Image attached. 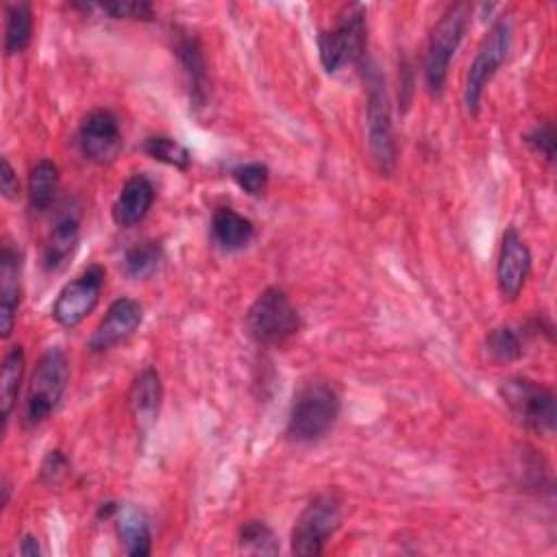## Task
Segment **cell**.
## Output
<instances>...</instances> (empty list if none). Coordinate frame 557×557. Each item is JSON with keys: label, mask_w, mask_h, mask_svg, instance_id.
Masks as SVG:
<instances>
[{"label": "cell", "mask_w": 557, "mask_h": 557, "mask_svg": "<svg viewBox=\"0 0 557 557\" xmlns=\"http://www.w3.org/2000/svg\"><path fill=\"white\" fill-rule=\"evenodd\" d=\"M339 409L342 396L335 383L326 379L307 381L294 394L285 435L296 444H318L333 431Z\"/></svg>", "instance_id": "obj_1"}, {"label": "cell", "mask_w": 557, "mask_h": 557, "mask_svg": "<svg viewBox=\"0 0 557 557\" xmlns=\"http://www.w3.org/2000/svg\"><path fill=\"white\" fill-rule=\"evenodd\" d=\"M70 385V359L63 348L50 346L37 359L26 383L20 422L24 429H37L61 405Z\"/></svg>", "instance_id": "obj_2"}, {"label": "cell", "mask_w": 557, "mask_h": 557, "mask_svg": "<svg viewBox=\"0 0 557 557\" xmlns=\"http://www.w3.org/2000/svg\"><path fill=\"white\" fill-rule=\"evenodd\" d=\"M359 67L363 70L366 83V126L370 159L379 172L389 174L396 168V139L385 78L376 63L370 59H366Z\"/></svg>", "instance_id": "obj_3"}, {"label": "cell", "mask_w": 557, "mask_h": 557, "mask_svg": "<svg viewBox=\"0 0 557 557\" xmlns=\"http://www.w3.org/2000/svg\"><path fill=\"white\" fill-rule=\"evenodd\" d=\"M470 15L472 7L468 2H455L446 7L431 28L424 50V81L431 96H440L444 91L450 63L470 26Z\"/></svg>", "instance_id": "obj_4"}, {"label": "cell", "mask_w": 557, "mask_h": 557, "mask_svg": "<svg viewBox=\"0 0 557 557\" xmlns=\"http://www.w3.org/2000/svg\"><path fill=\"white\" fill-rule=\"evenodd\" d=\"M498 396L518 426L542 435L553 433L557 420V400L550 387L531 376L511 374L500 381Z\"/></svg>", "instance_id": "obj_5"}, {"label": "cell", "mask_w": 557, "mask_h": 557, "mask_svg": "<svg viewBox=\"0 0 557 557\" xmlns=\"http://www.w3.org/2000/svg\"><path fill=\"white\" fill-rule=\"evenodd\" d=\"M246 331L259 346L276 348L287 344L302 326L300 313L285 289L265 287L246 311Z\"/></svg>", "instance_id": "obj_6"}, {"label": "cell", "mask_w": 557, "mask_h": 557, "mask_svg": "<svg viewBox=\"0 0 557 557\" xmlns=\"http://www.w3.org/2000/svg\"><path fill=\"white\" fill-rule=\"evenodd\" d=\"M368 44V22L363 4H346L333 28L320 30L318 57L329 74L344 70L346 65H361Z\"/></svg>", "instance_id": "obj_7"}, {"label": "cell", "mask_w": 557, "mask_h": 557, "mask_svg": "<svg viewBox=\"0 0 557 557\" xmlns=\"http://www.w3.org/2000/svg\"><path fill=\"white\" fill-rule=\"evenodd\" d=\"M511 44H513L511 20H509V15H500L498 20H494L487 35L481 39V44L468 65V72H466L463 104L472 117L479 115L485 87L490 85V81L496 76V72L507 61V57L511 52Z\"/></svg>", "instance_id": "obj_8"}, {"label": "cell", "mask_w": 557, "mask_h": 557, "mask_svg": "<svg viewBox=\"0 0 557 557\" xmlns=\"http://www.w3.org/2000/svg\"><path fill=\"white\" fill-rule=\"evenodd\" d=\"M344 498L339 490L326 487L318 492L298 513L292 529V553L300 557H318L342 524Z\"/></svg>", "instance_id": "obj_9"}, {"label": "cell", "mask_w": 557, "mask_h": 557, "mask_svg": "<svg viewBox=\"0 0 557 557\" xmlns=\"http://www.w3.org/2000/svg\"><path fill=\"white\" fill-rule=\"evenodd\" d=\"M104 278V268L100 263H91L78 276L67 281L52 302L54 322L63 329L78 326L98 307Z\"/></svg>", "instance_id": "obj_10"}, {"label": "cell", "mask_w": 557, "mask_h": 557, "mask_svg": "<svg viewBox=\"0 0 557 557\" xmlns=\"http://www.w3.org/2000/svg\"><path fill=\"white\" fill-rule=\"evenodd\" d=\"M54 207H57L54 218L41 252V265L50 274L63 270L72 259V255L76 252L78 239H81V218H83V205L74 196L61 200Z\"/></svg>", "instance_id": "obj_11"}, {"label": "cell", "mask_w": 557, "mask_h": 557, "mask_svg": "<svg viewBox=\"0 0 557 557\" xmlns=\"http://www.w3.org/2000/svg\"><path fill=\"white\" fill-rule=\"evenodd\" d=\"M76 144L87 161L96 165L113 163L124 146L117 117L109 109L89 111L78 124Z\"/></svg>", "instance_id": "obj_12"}, {"label": "cell", "mask_w": 557, "mask_h": 557, "mask_svg": "<svg viewBox=\"0 0 557 557\" xmlns=\"http://www.w3.org/2000/svg\"><path fill=\"white\" fill-rule=\"evenodd\" d=\"M172 50L183 67V74L187 78L189 89V102L194 109H205L209 102V67L205 59V48L198 39V35L187 26H174L172 28Z\"/></svg>", "instance_id": "obj_13"}, {"label": "cell", "mask_w": 557, "mask_h": 557, "mask_svg": "<svg viewBox=\"0 0 557 557\" xmlns=\"http://www.w3.org/2000/svg\"><path fill=\"white\" fill-rule=\"evenodd\" d=\"M531 250L516 226H507L500 237L496 259V283L505 300H516L531 274Z\"/></svg>", "instance_id": "obj_14"}, {"label": "cell", "mask_w": 557, "mask_h": 557, "mask_svg": "<svg viewBox=\"0 0 557 557\" xmlns=\"http://www.w3.org/2000/svg\"><path fill=\"white\" fill-rule=\"evenodd\" d=\"M144 320V309L135 298L122 296L115 298L94 333L87 339V348L91 352H107L120 344H124Z\"/></svg>", "instance_id": "obj_15"}, {"label": "cell", "mask_w": 557, "mask_h": 557, "mask_svg": "<svg viewBox=\"0 0 557 557\" xmlns=\"http://www.w3.org/2000/svg\"><path fill=\"white\" fill-rule=\"evenodd\" d=\"M22 300V252L11 242L2 244L0 255V335L7 339L17 320Z\"/></svg>", "instance_id": "obj_16"}, {"label": "cell", "mask_w": 557, "mask_h": 557, "mask_svg": "<svg viewBox=\"0 0 557 557\" xmlns=\"http://www.w3.org/2000/svg\"><path fill=\"white\" fill-rule=\"evenodd\" d=\"M126 400L137 429L148 431L157 422L163 403V383L154 366H146L135 374Z\"/></svg>", "instance_id": "obj_17"}, {"label": "cell", "mask_w": 557, "mask_h": 557, "mask_svg": "<svg viewBox=\"0 0 557 557\" xmlns=\"http://www.w3.org/2000/svg\"><path fill=\"white\" fill-rule=\"evenodd\" d=\"M154 198H157L154 183L141 172L131 174L124 181L117 198L113 200V207H111L113 222L122 228H131L139 224L152 209Z\"/></svg>", "instance_id": "obj_18"}, {"label": "cell", "mask_w": 557, "mask_h": 557, "mask_svg": "<svg viewBox=\"0 0 557 557\" xmlns=\"http://www.w3.org/2000/svg\"><path fill=\"white\" fill-rule=\"evenodd\" d=\"M211 239L224 252L244 250L255 239V224L228 205L215 207L211 213Z\"/></svg>", "instance_id": "obj_19"}, {"label": "cell", "mask_w": 557, "mask_h": 557, "mask_svg": "<svg viewBox=\"0 0 557 557\" xmlns=\"http://www.w3.org/2000/svg\"><path fill=\"white\" fill-rule=\"evenodd\" d=\"M115 531L124 553L131 557H148L152 553V533L148 516L131 503H120L117 513L113 516Z\"/></svg>", "instance_id": "obj_20"}, {"label": "cell", "mask_w": 557, "mask_h": 557, "mask_svg": "<svg viewBox=\"0 0 557 557\" xmlns=\"http://www.w3.org/2000/svg\"><path fill=\"white\" fill-rule=\"evenodd\" d=\"M24 368H26V357L22 344H13L4 359H2V376H0V418H2V429H7L9 418L15 409L22 381H24Z\"/></svg>", "instance_id": "obj_21"}, {"label": "cell", "mask_w": 557, "mask_h": 557, "mask_svg": "<svg viewBox=\"0 0 557 557\" xmlns=\"http://www.w3.org/2000/svg\"><path fill=\"white\" fill-rule=\"evenodd\" d=\"M59 191V168L50 159H39L28 172V209L46 213L54 207Z\"/></svg>", "instance_id": "obj_22"}, {"label": "cell", "mask_w": 557, "mask_h": 557, "mask_svg": "<svg viewBox=\"0 0 557 557\" xmlns=\"http://www.w3.org/2000/svg\"><path fill=\"white\" fill-rule=\"evenodd\" d=\"M33 39V9L24 0L4 4V52L22 54Z\"/></svg>", "instance_id": "obj_23"}, {"label": "cell", "mask_w": 557, "mask_h": 557, "mask_svg": "<svg viewBox=\"0 0 557 557\" xmlns=\"http://www.w3.org/2000/svg\"><path fill=\"white\" fill-rule=\"evenodd\" d=\"M163 261V246L157 239H141L135 242L124 250L122 257V270L128 278L144 281L150 278Z\"/></svg>", "instance_id": "obj_24"}, {"label": "cell", "mask_w": 557, "mask_h": 557, "mask_svg": "<svg viewBox=\"0 0 557 557\" xmlns=\"http://www.w3.org/2000/svg\"><path fill=\"white\" fill-rule=\"evenodd\" d=\"M524 337L527 331L511 324H498L485 335V352L496 363H513L524 355Z\"/></svg>", "instance_id": "obj_25"}, {"label": "cell", "mask_w": 557, "mask_h": 557, "mask_svg": "<svg viewBox=\"0 0 557 557\" xmlns=\"http://www.w3.org/2000/svg\"><path fill=\"white\" fill-rule=\"evenodd\" d=\"M239 550L250 555H278L281 544L272 527L263 520H246L237 529Z\"/></svg>", "instance_id": "obj_26"}, {"label": "cell", "mask_w": 557, "mask_h": 557, "mask_svg": "<svg viewBox=\"0 0 557 557\" xmlns=\"http://www.w3.org/2000/svg\"><path fill=\"white\" fill-rule=\"evenodd\" d=\"M141 150L165 165H172L181 172H185L191 165V152L187 146H183L178 139L170 135H148L141 144Z\"/></svg>", "instance_id": "obj_27"}, {"label": "cell", "mask_w": 557, "mask_h": 557, "mask_svg": "<svg viewBox=\"0 0 557 557\" xmlns=\"http://www.w3.org/2000/svg\"><path fill=\"white\" fill-rule=\"evenodd\" d=\"M233 181L237 183L239 189H244L248 196H263L268 189V181H270V168L261 161H248V163H239L231 170Z\"/></svg>", "instance_id": "obj_28"}, {"label": "cell", "mask_w": 557, "mask_h": 557, "mask_svg": "<svg viewBox=\"0 0 557 557\" xmlns=\"http://www.w3.org/2000/svg\"><path fill=\"white\" fill-rule=\"evenodd\" d=\"M94 9L107 13L111 20H154V4L148 0H111L102 4H94Z\"/></svg>", "instance_id": "obj_29"}, {"label": "cell", "mask_w": 557, "mask_h": 557, "mask_svg": "<svg viewBox=\"0 0 557 557\" xmlns=\"http://www.w3.org/2000/svg\"><path fill=\"white\" fill-rule=\"evenodd\" d=\"M522 141H524L535 154H540L546 163H553V161H555V144H557V139H555V126H553V122L544 120V122L535 124L531 131L524 133Z\"/></svg>", "instance_id": "obj_30"}, {"label": "cell", "mask_w": 557, "mask_h": 557, "mask_svg": "<svg viewBox=\"0 0 557 557\" xmlns=\"http://www.w3.org/2000/svg\"><path fill=\"white\" fill-rule=\"evenodd\" d=\"M70 472V459L61 448H52L44 455L39 463V481L48 487L59 485Z\"/></svg>", "instance_id": "obj_31"}, {"label": "cell", "mask_w": 557, "mask_h": 557, "mask_svg": "<svg viewBox=\"0 0 557 557\" xmlns=\"http://www.w3.org/2000/svg\"><path fill=\"white\" fill-rule=\"evenodd\" d=\"M0 191L7 200H17V196H20L17 174L7 157H2V161H0Z\"/></svg>", "instance_id": "obj_32"}, {"label": "cell", "mask_w": 557, "mask_h": 557, "mask_svg": "<svg viewBox=\"0 0 557 557\" xmlns=\"http://www.w3.org/2000/svg\"><path fill=\"white\" fill-rule=\"evenodd\" d=\"M17 553H20L22 557H39V555H41L39 540H37L33 533H24V535H22V540H20Z\"/></svg>", "instance_id": "obj_33"}, {"label": "cell", "mask_w": 557, "mask_h": 557, "mask_svg": "<svg viewBox=\"0 0 557 557\" xmlns=\"http://www.w3.org/2000/svg\"><path fill=\"white\" fill-rule=\"evenodd\" d=\"M117 507H120V503H115V500H107V503H100L96 518H98V520H113V516L117 513Z\"/></svg>", "instance_id": "obj_34"}, {"label": "cell", "mask_w": 557, "mask_h": 557, "mask_svg": "<svg viewBox=\"0 0 557 557\" xmlns=\"http://www.w3.org/2000/svg\"><path fill=\"white\" fill-rule=\"evenodd\" d=\"M0 492H2L0 503H2V507H7V505H9V498H11V483H9V479H7V476L2 479V487H0Z\"/></svg>", "instance_id": "obj_35"}]
</instances>
